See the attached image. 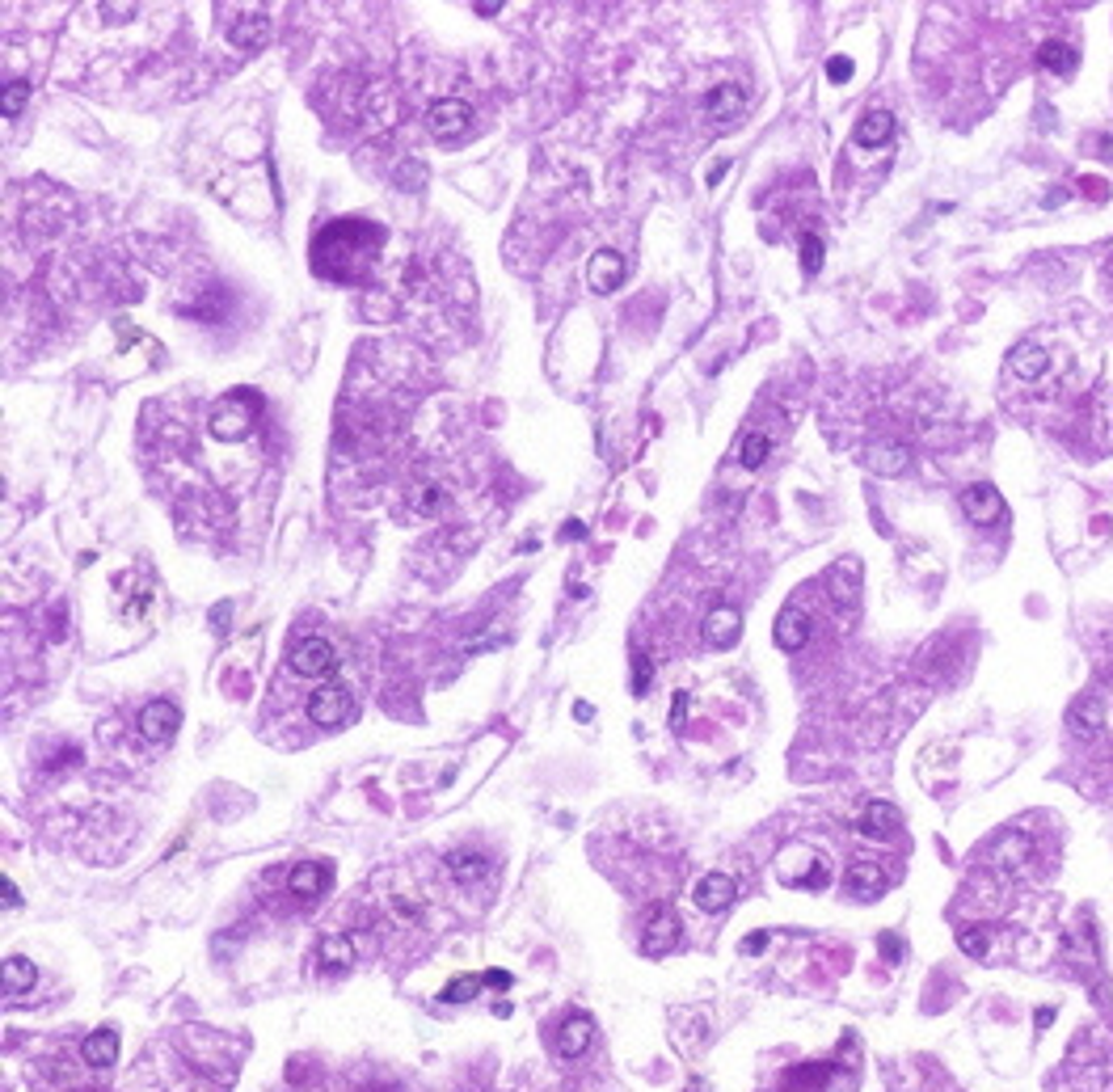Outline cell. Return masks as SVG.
<instances>
[{"instance_id": "1", "label": "cell", "mask_w": 1113, "mask_h": 1092, "mask_svg": "<svg viewBox=\"0 0 1113 1092\" xmlns=\"http://www.w3.org/2000/svg\"><path fill=\"white\" fill-rule=\"evenodd\" d=\"M380 245H384V228L380 224L334 220L325 232H317V241H313V270L325 275V279H334V283H354Z\"/></svg>"}, {"instance_id": "2", "label": "cell", "mask_w": 1113, "mask_h": 1092, "mask_svg": "<svg viewBox=\"0 0 1113 1092\" xmlns=\"http://www.w3.org/2000/svg\"><path fill=\"white\" fill-rule=\"evenodd\" d=\"M262 410V397H257L253 389H232L216 401V410H211V422H207V431L216 435L220 443H241L249 431H253V414Z\"/></svg>"}, {"instance_id": "3", "label": "cell", "mask_w": 1113, "mask_h": 1092, "mask_svg": "<svg viewBox=\"0 0 1113 1092\" xmlns=\"http://www.w3.org/2000/svg\"><path fill=\"white\" fill-rule=\"evenodd\" d=\"M350 714H354V696L346 692L342 683H325V687H317V692L308 696V722H317L325 730L346 726Z\"/></svg>"}, {"instance_id": "4", "label": "cell", "mask_w": 1113, "mask_h": 1092, "mask_svg": "<svg viewBox=\"0 0 1113 1092\" xmlns=\"http://www.w3.org/2000/svg\"><path fill=\"white\" fill-rule=\"evenodd\" d=\"M228 42L241 51H257L270 42V13L266 9H232L228 13Z\"/></svg>"}, {"instance_id": "5", "label": "cell", "mask_w": 1113, "mask_h": 1092, "mask_svg": "<svg viewBox=\"0 0 1113 1092\" xmlns=\"http://www.w3.org/2000/svg\"><path fill=\"white\" fill-rule=\"evenodd\" d=\"M683 937V923L671 907H654L646 915V933H642V949H646V958H662V954H671V949L679 945Z\"/></svg>"}, {"instance_id": "6", "label": "cell", "mask_w": 1113, "mask_h": 1092, "mask_svg": "<svg viewBox=\"0 0 1113 1092\" xmlns=\"http://www.w3.org/2000/svg\"><path fill=\"white\" fill-rule=\"evenodd\" d=\"M776 869H780V882L789 886H826V869L810 848H785Z\"/></svg>"}, {"instance_id": "7", "label": "cell", "mask_w": 1113, "mask_h": 1092, "mask_svg": "<svg viewBox=\"0 0 1113 1092\" xmlns=\"http://www.w3.org/2000/svg\"><path fill=\"white\" fill-rule=\"evenodd\" d=\"M338 667V654L334 646H329L325 637H304L296 641V650H292V671L296 675H308V679H321Z\"/></svg>"}, {"instance_id": "8", "label": "cell", "mask_w": 1113, "mask_h": 1092, "mask_svg": "<svg viewBox=\"0 0 1113 1092\" xmlns=\"http://www.w3.org/2000/svg\"><path fill=\"white\" fill-rule=\"evenodd\" d=\"M468 118H472L468 102H460V98H439L431 110H426V127H431L435 139H456V135L468 127Z\"/></svg>"}, {"instance_id": "9", "label": "cell", "mask_w": 1113, "mask_h": 1092, "mask_svg": "<svg viewBox=\"0 0 1113 1092\" xmlns=\"http://www.w3.org/2000/svg\"><path fill=\"white\" fill-rule=\"evenodd\" d=\"M962 511L975 519L979 528H991L1004 519V498L996 485H970V489H962Z\"/></svg>"}, {"instance_id": "10", "label": "cell", "mask_w": 1113, "mask_h": 1092, "mask_svg": "<svg viewBox=\"0 0 1113 1092\" xmlns=\"http://www.w3.org/2000/svg\"><path fill=\"white\" fill-rule=\"evenodd\" d=\"M178 726H182V714L174 700H152L144 714H139V734H144L148 743H170Z\"/></svg>"}, {"instance_id": "11", "label": "cell", "mask_w": 1113, "mask_h": 1092, "mask_svg": "<svg viewBox=\"0 0 1113 1092\" xmlns=\"http://www.w3.org/2000/svg\"><path fill=\"white\" fill-rule=\"evenodd\" d=\"M586 279H590V288H595L599 296L616 292L625 283V257L616 253V249H599V253H590V262H586Z\"/></svg>"}, {"instance_id": "12", "label": "cell", "mask_w": 1113, "mask_h": 1092, "mask_svg": "<svg viewBox=\"0 0 1113 1092\" xmlns=\"http://www.w3.org/2000/svg\"><path fill=\"white\" fill-rule=\"evenodd\" d=\"M481 987H511V975H507V970H485V975H460V979H452V983L439 991V1000H443V1004H468Z\"/></svg>"}, {"instance_id": "13", "label": "cell", "mask_w": 1113, "mask_h": 1092, "mask_svg": "<svg viewBox=\"0 0 1113 1092\" xmlns=\"http://www.w3.org/2000/svg\"><path fill=\"white\" fill-rule=\"evenodd\" d=\"M704 110H708V118H713L717 127L739 123L743 110H747V93H743V85H717V89L704 98Z\"/></svg>"}, {"instance_id": "14", "label": "cell", "mask_w": 1113, "mask_h": 1092, "mask_svg": "<svg viewBox=\"0 0 1113 1092\" xmlns=\"http://www.w3.org/2000/svg\"><path fill=\"white\" fill-rule=\"evenodd\" d=\"M734 894H739V886H734V877L726 873H704L700 882H696V907L700 911H726L734 903Z\"/></svg>"}, {"instance_id": "15", "label": "cell", "mask_w": 1113, "mask_h": 1092, "mask_svg": "<svg viewBox=\"0 0 1113 1092\" xmlns=\"http://www.w3.org/2000/svg\"><path fill=\"white\" fill-rule=\"evenodd\" d=\"M739 633H743V616H739V608H713L704 616V641L713 650H726V646H734V641H739Z\"/></svg>"}, {"instance_id": "16", "label": "cell", "mask_w": 1113, "mask_h": 1092, "mask_svg": "<svg viewBox=\"0 0 1113 1092\" xmlns=\"http://www.w3.org/2000/svg\"><path fill=\"white\" fill-rule=\"evenodd\" d=\"M894 827H898V810H894L890 801H869L865 810H861V818H857V831H861V836H869V840L894 836Z\"/></svg>"}, {"instance_id": "17", "label": "cell", "mask_w": 1113, "mask_h": 1092, "mask_svg": "<svg viewBox=\"0 0 1113 1092\" xmlns=\"http://www.w3.org/2000/svg\"><path fill=\"white\" fill-rule=\"evenodd\" d=\"M772 637H776V646H780V650H801V646H806V637H810V621H806V612L785 608V612L776 616V629H772Z\"/></svg>"}, {"instance_id": "18", "label": "cell", "mask_w": 1113, "mask_h": 1092, "mask_svg": "<svg viewBox=\"0 0 1113 1092\" xmlns=\"http://www.w3.org/2000/svg\"><path fill=\"white\" fill-rule=\"evenodd\" d=\"M836 1067L831 1063H801L785 1076L780 1092H826V1080H831Z\"/></svg>"}, {"instance_id": "19", "label": "cell", "mask_w": 1113, "mask_h": 1092, "mask_svg": "<svg viewBox=\"0 0 1113 1092\" xmlns=\"http://www.w3.org/2000/svg\"><path fill=\"white\" fill-rule=\"evenodd\" d=\"M844 882H848V890L857 894V898H878V894L886 890V873L873 865V861H852Z\"/></svg>"}, {"instance_id": "20", "label": "cell", "mask_w": 1113, "mask_h": 1092, "mask_svg": "<svg viewBox=\"0 0 1113 1092\" xmlns=\"http://www.w3.org/2000/svg\"><path fill=\"white\" fill-rule=\"evenodd\" d=\"M288 886H292V894L296 898H317V894H325V886H329V869H321L317 861H304V865H296L292 869V877H288Z\"/></svg>"}, {"instance_id": "21", "label": "cell", "mask_w": 1113, "mask_h": 1092, "mask_svg": "<svg viewBox=\"0 0 1113 1092\" xmlns=\"http://www.w3.org/2000/svg\"><path fill=\"white\" fill-rule=\"evenodd\" d=\"M590 1033H595V1020H590V1016H570L561 1025V1033H557V1051L565 1059H578L590 1047Z\"/></svg>"}, {"instance_id": "22", "label": "cell", "mask_w": 1113, "mask_h": 1092, "mask_svg": "<svg viewBox=\"0 0 1113 1092\" xmlns=\"http://www.w3.org/2000/svg\"><path fill=\"white\" fill-rule=\"evenodd\" d=\"M317 958H321L325 975H342V970L354 966V941L350 937H325L317 945Z\"/></svg>"}, {"instance_id": "23", "label": "cell", "mask_w": 1113, "mask_h": 1092, "mask_svg": "<svg viewBox=\"0 0 1113 1092\" xmlns=\"http://www.w3.org/2000/svg\"><path fill=\"white\" fill-rule=\"evenodd\" d=\"M81 1059L89 1067H110L118 1059V1029H93L85 1042H81Z\"/></svg>"}, {"instance_id": "24", "label": "cell", "mask_w": 1113, "mask_h": 1092, "mask_svg": "<svg viewBox=\"0 0 1113 1092\" xmlns=\"http://www.w3.org/2000/svg\"><path fill=\"white\" fill-rule=\"evenodd\" d=\"M865 468L882 472V477H894V472L907 468V447L903 443H873L865 452Z\"/></svg>"}, {"instance_id": "25", "label": "cell", "mask_w": 1113, "mask_h": 1092, "mask_svg": "<svg viewBox=\"0 0 1113 1092\" xmlns=\"http://www.w3.org/2000/svg\"><path fill=\"white\" fill-rule=\"evenodd\" d=\"M894 135V114L890 110H869L857 123V144L861 148H878Z\"/></svg>"}, {"instance_id": "26", "label": "cell", "mask_w": 1113, "mask_h": 1092, "mask_svg": "<svg viewBox=\"0 0 1113 1092\" xmlns=\"http://www.w3.org/2000/svg\"><path fill=\"white\" fill-rule=\"evenodd\" d=\"M1046 363H1050V354L1041 350V346H1033V342L1016 346V350L1008 354V371H1012L1016 379H1037L1041 371H1046Z\"/></svg>"}, {"instance_id": "27", "label": "cell", "mask_w": 1113, "mask_h": 1092, "mask_svg": "<svg viewBox=\"0 0 1113 1092\" xmlns=\"http://www.w3.org/2000/svg\"><path fill=\"white\" fill-rule=\"evenodd\" d=\"M1072 726H1076L1080 734H1097V730L1105 726V700L1093 696V692L1076 696V704H1072Z\"/></svg>"}, {"instance_id": "28", "label": "cell", "mask_w": 1113, "mask_h": 1092, "mask_svg": "<svg viewBox=\"0 0 1113 1092\" xmlns=\"http://www.w3.org/2000/svg\"><path fill=\"white\" fill-rule=\"evenodd\" d=\"M447 873L456 877V882H481V877L489 873V857H481V852H452L447 857Z\"/></svg>"}, {"instance_id": "29", "label": "cell", "mask_w": 1113, "mask_h": 1092, "mask_svg": "<svg viewBox=\"0 0 1113 1092\" xmlns=\"http://www.w3.org/2000/svg\"><path fill=\"white\" fill-rule=\"evenodd\" d=\"M1076 60H1080V56L1072 51V42H1059V38H1050V42L1037 51V64L1046 68V73H1054V77H1072Z\"/></svg>"}, {"instance_id": "30", "label": "cell", "mask_w": 1113, "mask_h": 1092, "mask_svg": "<svg viewBox=\"0 0 1113 1092\" xmlns=\"http://www.w3.org/2000/svg\"><path fill=\"white\" fill-rule=\"evenodd\" d=\"M38 983V970L30 958H5V991L17 995V991H30Z\"/></svg>"}, {"instance_id": "31", "label": "cell", "mask_w": 1113, "mask_h": 1092, "mask_svg": "<svg viewBox=\"0 0 1113 1092\" xmlns=\"http://www.w3.org/2000/svg\"><path fill=\"white\" fill-rule=\"evenodd\" d=\"M768 452H772V439H768L764 431H747V435L739 439V464H743V468H760V464L768 460Z\"/></svg>"}, {"instance_id": "32", "label": "cell", "mask_w": 1113, "mask_h": 1092, "mask_svg": "<svg viewBox=\"0 0 1113 1092\" xmlns=\"http://www.w3.org/2000/svg\"><path fill=\"white\" fill-rule=\"evenodd\" d=\"M818 266H822V236L806 232V236H801V270L818 275Z\"/></svg>"}, {"instance_id": "33", "label": "cell", "mask_w": 1113, "mask_h": 1092, "mask_svg": "<svg viewBox=\"0 0 1113 1092\" xmlns=\"http://www.w3.org/2000/svg\"><path fill=\"white\" fill-rule=\"evenodd\" d=\"M30 98V85L26 81H5V118H17L21 106Z\"/></svg>"}, {"instance_id": "34", "label": "cell", "mask_w": 1113, "mask_h": 1092, "mask_svg": "<svg viewBox=\"0 0 1113 1092\" xmlns=\"http://www.w3.org/2000/svg\"><path fill=\"white\" fill-rule=\"evenodd\" d=\"M633 692L637 696L650 692V654L646 650H633Z\"/></svg>"}, {"instance_id": "35", "label": "cell", "mask_w": 1113, "mask_h": 1092, "mask_svg": "<svg viewBox=\"0 0 1113 1092\" xmlns=\"http://www.w3.org/2000/svg\"><path fill=\"white\" fill-rule=\"evenodd\" d=\"M958 945L966 949L970 958H987V929H962V933H958Z\"/></svg>"}, {"instance_id": "36", "label": "cell", "mask_w": 1113, "mask_h": 1092, "mask_svg": "<svg viewBox=\"0 0 1113 1092\" xmlns=\"http://www.w3.org/2000/svg\"><path fill=\"white\" fill-rule=\"evenodd\" d=\"M826 77H831L836 85L848 81V77H852V60H848V56H831V60H826Z\"/></svg>"}, {"instance_id": "37", "label": "cell", "mask_w": 1113, "mask_h": 1092, "mask_svg": "<svg viewBox=\"0 0 1113 1092\" xmlns=\"http://www.w3.org/2000/svg\"><path fill=\"white\" fill-rule=\"evenodd\" d=\"M878 945H882L886 962H898V958H903V941H898L894 933H882V937H878Z\"/></svg>"}, {"instance_id": "38", "label": "cell", "mask_w": 1113, "mask_h": 1092, "mask_svg": "<svg viewBox=\"0 0 1113 1092\" xmlns=\"http://www.w3.org/2000/svg\"><path fill=\"white\" fill-rule=\"evenodd\" d=\"M683 714H688V692H679V696H675V708H671V726H675V730L688 726V722H683Z\"/></svg>"}, {"instance_id": "39", "label": "cell", "mask_w": 1113, "mask_h": 1092, "mask_svg": "<svg viewBox=\"0 0 1113 1092\" xmlns=\"http://www.w3.org/2000/svg\"><path fill=\"white\" fill-rule=\"evenodd\" d=\"M764 945H768V933H751V937H743V945H739V949H743V954H760Z\"/></svg>"}, {"instance_id": "40", "label": "cell", "mask_w": 1113, "mask_h": 1092, "mask_svg": "<svg viewBox=\"0 0 1113 1092\" xmlns=\"http://www.w3.org/2000/svg\"><path fill=\"white\" fill-rule=\"evenodd\" d=\"M0 890H5V894H0V898H5V911H13V907H21V894H17V886L9 882V877H5V882H0Z\"/></svg>"}, {"instance_id": "41", "label": "cell", "mask_w": 1113, "mask_h": 1092, "mask_svg": "<svg viewBox=\"0 0 1113 1092\" xmlns=\"http://www.w3.org/2000/svg\"><path fill=\"white\" fill-rule=\"evenodd\" d=\"M726 174V160H713V170H708V182H717Z\"/></svg>"}, {"instance_id": "42", "label": "cell", "mask_w": 1113, "mask_h": 1092, "mask_svg": "<svg viewBox=\"0 0 1113 1092\" xmlns=\"http://www.w3.org/2000/svg\"><path fill=\"white\" fill-rule=\"evenodd\" d=\"M472 9H477L481 17H489V13H503V5H472Z\"/></svg>"}, {"instance_id": "43", "label": "cell", "mask_w": 1113, "mask_h": 1092, "mask_svg": "<svg viewBox=\"0 0 1113 1092\" xmlns=\"http://www.w3.org/2000/svg\"><path fill=\"white\" fill-rule=\"evenodd\" d=\"M1097 152H1101V156H1109V160H1113V139H1101V144H1097Z\"/></svg>"}]
</instances>
